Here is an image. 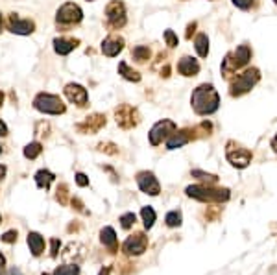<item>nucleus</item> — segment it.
Instances as JSON below:
<instances>
[{
  "instance_id": "nucleus-21",
  "label": "nucleus",
  "mask_w": 277,
  "mask_h": 275,
  "mask_svg": "<svg viewBox=\"0 0 277 275\" xmlns=\"http://www.w3.org/2000/svg\"><path fill=\"white\" fill-rule=\"evenodd\" d=\"M118 74L124 80H128V82H133V83L141 82V74H138L135 69H131L126 61H120V63H118Z\"/></svg>"
},
{
  "instance_id": "nucleus-11",
  "label": "nucleus",
  "mask_w": 277,
  "mask_h": 275,
  "mask_svg": "<svg viewBox=\"0 0 277 275\" xmlns=\"http://www.w3.org/2000/svg\"><path fill=\"white\" fill-rule=\"evenodd\" d=\"M63 92H65V96H67V100H69L70 104H74V106L85 107L89 104L87 89L83 87V85H80V83H67Z\"/></svg>"
},
{
  "instance_id": "nucleus-15",
  "label": "nucleus",
  "mask_w": 277,
  "mask_h": 275,
  "mask_svg": "<svg viewBox=\"0 0 277 275\" xmlns=\"http://www.w3.org/2000/svg\"><path fill=\"white\" fill-rule=\"evenodd\" d=\"M148 239L143 233H135L131 237H128V240L124 242L122 249H124L126 255H141V253L146 251Z\"/></svg>"
},
{
  "instance_id": "nucleus-47",
  "label": "nucleus",
  "mask_w": 277,
  "mask_h": 275,
  "mask_svg": "<svg viewBox=\"0 0 277 275\" xmlns=\"http://www.w3.org/2000/svg\"><path fill=\"white\" fill-rule=\"evenodd\" d=\"M2 102H4V94L0 92V106H2Z\"/></svg>"
},
{
  "instance_id": "nucleus-10",
  "label": "nucleus",
  "mask_w": 277,
  "mask_h": 275,
  "mask_svg": "<svg viewBox=\"0 0 277 275\" xmlns=\"http://www.w3.org/2000/svg\"><path fill=\"white\" fill-rule=\"evenodd\" d=\"M8 30L17 35H32L35 32V23L32 18H21L17 13L8 15Z\"/></svg>"
},
{
  "instance_id": "nucleus-2",
  "label": "nucleus",
  "mask_w": 277,
  "mask_h": 275,
  "mask_svg": "<svg viewBox=\"0 0 277 275\" xmlns=\"http://www.w3.org/2000/svg\"><path fill=\"white\" fill-rule=\"evenodd\" d=\"M189 198L200 200V202H227L229 190L227 188H214L212 185H190L185 188Z\"/></svg>"
},
{
  "instance_id": "nucleus-1",
  "label": "nucleus",
  "mask_w": 277,
  "mask_h": 275,
  "mask_svg": "<svg viewBox=\"0 0 277 275\" xmlns=\"http://www.w3.org/2000/svg\"><path fill=\"white\" fill-rule=\"evenodd\" d=\"M190 104H192V109L196 115L207 116L218 111V107H220V96H218L216 89L212 87L211 83H202V85H198L192 91Z\"/></svg>"
},
{
  "instance_id": "nucleus-13",
  "label": "nucleus",
  "mask_w": 277,
  "mask_h": 275,
  "mask_svg": "<svg viewBox=\"0 0 277 275\" xmlns=\"http://www.w3.org/2000/svg\"><path fill=\"white\" fill-rule=\"evenodd\" d=\"M137 185L144 194H150V196H157V194L161 192V185H159L157 178L153 175V172H146V170L138 172Z\"/></svg>"
},
{
  "instance_id": "nucleus-29",
  "label": "nucleus",
  "mask_w": 277,
  "mask_h": 275,
  "mask_svg": "<svg viewBox=\"0 0 277 275\" xmlns=\"http://www.w3.org/2000/svg\"><path fill=\"white\" fill-rule=\"evenodd\" d=\"M165 222L168 227H180L181 225V212L180 211H170L165 216Z\"/></svg>"
},
{
  "instance_id": "nucleus-40",
  "label": "nucleus",
  "mask_w": 277,
  "mask_h": 275,
  "mask_svg": "<svg viewBox=\"0 0 277 275\" xmlns=\"http://www.w3.org/2000/svg\"><path fill=\"white\" fill-rule=\"evenodd\" d=\"M0 137H8V126L4 120H0Z\"/></svg>"
},
{
  "instance_id": "nucleus-18",
  "label": "nucleus",
  "mask_w": 277,
  "mask_h": 275,
  "mask_svg": "<svg viewBox=\"0 0 277 275\" xmlns=\"http://www.w3.org/2000/svg\"><path fill=\"white\" fill-rule=\"evenodd\" d=\"M52 45H54V52L57 55H69L80 45V41L74 37H55Z\"/></svg>"
},
{
  "instance_id": "nucleus-38",
  "label": "nucleus",
  "mask_w": 277,
  "mask_h": 275,
  "mask_svg": "<svg viewBox=\"0 0 277 275\" xmlns=\"http://www.w3.org/2000/svg\"><path fill=\"white\" fill-rule=\"evenodd\" d=\"M60 240L57 239H52V249H50V255L52 257H55V255H57V249H60Z\"/></svg>"
},
{
  "instance_id": "nucleus-9",
  "label": "nucleus",
  "mask_w": 277,
  "mask_h": 275,
  "mask_svg": "<svg viewBox=\"0 0 277 275\" xmlns=\"http://www.w3.org/2000/svg\"><path fill=\"white\" fill-rule=\"evenodd\" d=\"M175 129H177L175 122H172V120H168V119H163V120H159V122H155L153 128L150 129V133H148L150 144H152V146H159L163 141H166V139L174 133Z\"/></svg>"
},
{
  "instance_id": "nucleus-22",
  "label": "nucleus",
  "mask_w": 277,
  "mask_h": 275,
  "mask_svg": "<svg viewBox=\"0 0 277 275\" xmlns=\"http://www.w3.org/2000/svg\"><path fill=\"white\" fill-rule=\"evenodd\" d=\"M55 175L52 174L50 170H39L35 174V183L39 188H45V190H48L50 188V185L54 183Z\"/></svg>"
},
{
  "instance_id": "nucleus-45",
  "label": "nucleus",
  "mask_w": 277,
  "mask_h": 275,
  "mask_svg": "<svg viewBox=\"0 0 277 275\" xmlns=\"http://www.w3.org/2000/svg\"><path fill=\"white\" fill-rule=\"evenodd\" d=\"M272 148H273V150L277 151V135H275V137L272 139Z\"/></svg>"
},
{
  "instance_id": "nucleus-50",
  "label": "nucleus",
  "mask_w": 277,
  "mask_h": 275,
  "mask_svg": "<svg viewBox=\"0 0 277 275\" xmlns=\"http://www.w3.org/2000/svg\"><path fill=\"white\" fill-rule=\"evenodd\" d=\"M0 224H2V216H0Z\"/></svg>"
},
{
  "instance_id": "nucleus-28",
  "label": "nucleus",
  "mask_w": 277,
  "mask_h": 275,
  "mask_svg": "<svg viewBox=\"0 0 277 275\" xmlns=\"http://www.w3.org/2000/svg\"><path fill=\"white\" fill-rule=\"evenodd\" d=\"M192 175L196 179H200V181H203L205 185H214L218 181L216 175L212 174H205V172H202V170H192Z\"/></svg>"
},
{
  "instance_id": "nucleus-17",
  "label": "nucleus",
  "mask_w": 277,
  "mask_h": 275,
  "mask_svg": "<svg viewBox=\"0 0 277 275\" xmlns=\"http://www.w3.org/2000/svg\"><path fill=\"white\" fill-rule=\"evenodd\" d=\"M177 72L185 78H192V76H198L200 72V63L198 60H194L190 55H183L180 61H177Z\"/></svg>"
},
{
  "instance_id": "nucleus-48",
  "label": "nucleus",
  "mask_w": 277,
  "mask_h": 275,
  "mask_svg": "<svg viewBox=\"0 0 277 275\" xmlns=\"http://www.w3.org/2000/svg\"><path fill=\"white\" fill-rule=\"evenodd\" d=\"M0 32H2V15H0Z\"/></svg>"
},
{
  "instance_id": "nucleus-34",
  "label": "nucleus",
  "mask_w": 277,
  "mask_h": 275,
  "mask_svg": "<svg viewBox=\"0 0 277 275\" xmlns=\"http://www.w3.org/2000/svg\"><path fill=\"white\" fill-rule=\"evenodd\" d=\"M76 185H78V187H87L89 178L85 174H82V172H78V174H76Z\"/></svg>"
},
{
  "instance_id": "nucleus-3",
  "label": "nucleus",
  "mask_w": 277,
  "mask_h": 275,
  "mask_svg": "<svg viewBox=\"0 0 277 275\" xmlns=\"http://www.w3.org/2000/svg\"><path fill=\"white\" fill-rule=\"evenodd\" d=\"M261 80V72L259 69H246L244 72H240L239 76L231 80L229 83V94L233 98H239L246 92H249L251 89L255 87Z\"/></svg>"
},
{
  "instance_id": "nucleus-46",
  "label": "nucleus",
  "mask_w": 277,
  "mask_h": 275,
  "mask_svg": "<svg viewBox=\"0 0 277 275\" xmlns=\"http://www.w3.org/2000/svg\"><path fill=\"white\" fill-rule=\"evenodd\" d=\"M100 275H109V268H106V270H102Z\"/></svg>"
},
{
  "instance_id": "nucleus-51",
  "label": "nucleus",
  "mask_w": 277,
  "mask_h": 275,
  "mask_svg": "<svg viewBox=\"0 0 277 275\" xmlns=\"http://www.w3.org/2000/svg\"><path fill=\"white\" fill-rule=\"evenodd\" d=\"M87 2H94V0H87Z\"/></svg>"
},
{
  "instance_id": "nucleus-16",
  "label": "nucleus",
  "mask_w": 277,
  "mask_h": 275,
  "mask_svg": "<svg viewBox=\"0 0 277 275\" xmlns=\"http://www.w3.org/2000/svg\"><path fill=\"white\" fill-rule=\"evenodd\" d=\"M192 133H194V129H181V131L175 129L174 133L166 139V150H175V148H181L185 146V144H189L194 137Z\"/></svg>"
},
{
  "instance_id": "nucleus-31",
  "label": "nucleus",
  "mask_w": 277,
  "mask_h": 275,
  "mask_svg": "<svg viewBox=\"0 0 277 275\" xmlns=\"http://www.w3.org/2000/svg\"><path fill=\"white\" fill-rule=\"evenodd\" d=\"M163 39H165V43L170 48H175V46L180 45V39H177V35H175L172 30H165V33H163Z\"/></svg>"
},
{
  "instance_id": "nucleus-19",
  "label": "nucleus",
  "mask_w": 277,
  "mask_h": 275,
  "mask_svg": "<svg viewBox=\"0 0 277 275\" xmlns=\"http://www.w3.org/2000/svg\"><path fill=\"white\" fill-rule=\"evenodd\" d=\"M229 54H231V60H233V63H235L236 70L242 69V67H246V65L249 63V60H251V48H249L248 45L236 46V50L229 52Z\"/></svg>"
},
{
  "instance_id": "nucleus-23",
  "label": "nucleus",
  "mask_w": 277,
  "mask_h": 275,
  "mask_svg": "<svg viewBox=\"0 0 277 275\" xmlns=\"http://www.w3.org/2000/svg\"><path fill=\"white\" fill-rule=\"evenodd\" d=\"M194 48L198 52L200 57H207L209 55V37L207 33H198L194 39Z\"/></svg>"
},
{
  "instance_id": "nucleus-8",
  "label": "nucleus",
  "mask_w": 277,
  "mask_h": 275,
  "mask_svg": "<svg viewBox=\"0 0 277 275\" xmlns=\"http://www.w3.org/2000/svg\"><path fill=\"white\" fill-rule=\"evenodd\" d=\"M115 120L122 129H131L141 122V115H138L137 107L122 104L115 109Z\"/></svg>"
},
{
  "instance_id": "nucleus-32",
  "label": "nucleus",
  "mask_w": 277,
  "mask_h": 275,
  "mask_svg": "<svg viewBox=\"0 0 277 275\" xmlns=\"http://www.w3.org/2000/svg\"><path fill=\"white\" fill-rule=\"evenodd\" d=\"M135 220H137V216H135L133 212H126V214L120 216V225H122L124 229H129V227L135 224Z\"/></svg>"
},
{
  "instance_id": "nucleus-14",
  "label": "nucleus",
  "mask_w": 277,
  "mask_h": 275,
  "mask_svg": "<svg viewBox=\"0 0 277 275\" xmlns=\"http://www.w3.org/2000/svg\"><path fill=\"white\" fill-rule=\"evenodd\" d=\"M124 37L115 35V33H111L107 35L104 41H102V54L107 55V57H116L120 52L124 50Z\"/></svg>"
},
{
  "instance_id": "nucleus-26",
  "label": "nucleus",
  "mask_w": 277,
  "mask_h": 275,
  "mask_svg": "<svg viewBox=\"0 0 277 275\" xmlns=\"http://www.w3.org/2000/svg\"><path fill=\"white\" fill-rule=\"evenodd\" d=\"M41 151H43V144L41 142H30V144H26L23 150L24 157L26 159H37V157L41 155Z\"/></svg>"
},
{
  "instance_id": "nucleus-39",
  "label": "nucleus",
  "mask_w": 277,
  "mask_h": 275,
  "mask_svg": "<svg viewBox=\"0 0 277 275\" xmlns=\"http://www.w3.org/2000/svg\"><path fill=\"white\" fill-rule=\"evenodd\" d=\"M196 26H198V23L194 21V23H190L189 26H187V39H190L192 37V33L196 32Z\"/></svg>"
},
{
  "instance_id": "nucleus-24",
  "label": "nucleus",
  "mask_w": 277,
  "mask_h": 275,
  "mask_svg": "<svg viewBox=\"0 0 277 275\" xmlns=\"http://www.w3.org/2000/svg\"><path fill=\"white\" fill-rule=\"evenodd\" d=\"M150 55H152V50H150V46L146 45H138L131 50V57H133V61H137V63H146V61L150 60Z\"/></svg>"
},
{
  "instance_id": "nucleus-30",
  "label": "nucleus",
  "mask_w": 277,
  "mask_h": 275,
  "mask_svg": "<svg viewBox=\"0 0 277 275\" xmlns=\"http://www.w3.org/2000/svg\"><path fill=\"white\" fill-rule=\"evenodd\" d=\"M54 275H80L78 264H67V266H60L54 271Z\"/></svg>"
},
{
  "instance_id": "nucleus-37",
  "label": "nucleus",
  "mask_w": 277,
  "mask_h": 275,
  "mask_svg": "<svg viewBox=\"0 0 277 275\" xmlns=\"http://www.w3.org/2000/svg\"><path fill=\"white\" fill-rule=\"evenodd\" d=\"M48 129H50V126L46 122H39L37 124V135H48Z\"/></svg>"
},
{
  "instance_id": "nucleus-12",
  "label": "nucleus",
  "mask_w": 277,
  "mask_h": 275,
  "mask_svg": "<svg viewBox=\"0 0 277 275\" xmlns=\"http://www.w3.org/2000/svg\"><path fill=\"white\" fill-rule=\"evenodd\" d=\"M106 115H100V113H94V115L87 116V119H83L80 124H76V129H78L80 133H85V135H94L98 133L104 126H106Z\"/></svg>"
},
{
  "instance_id": "nucleus-6",
  "label": "nucleus",
  "mask_w": 277,
  "mask_h": 275,
  "mask_svg": "<svg viewBox=\"0 0 277 275\" xmlns=\"http://www.w3.org/2000/svg\"><path fill=\"white\" fill-rule=\"evenodd\" d=\"M126 23H128V17H126L124 2L122 0H111L106 6V26L111 32H115V30L124 28Z\"/></svg>"
},
{
  "instance_id": "nucleus-53",
  "label": "nucleus",
  "mask_w": 277,
  "mask_h": 275,
  "mask_svg": "<svg viewBox=\"0 0 277 275\" xmlns=\"http://www.w3.org/2000/svg\"><path fill=\"white\" fill-rule=\"evenodd\" d=\"M43 275H48V273H43Z\"/></svg>"
},
{
  "instance_id": "nucleus-43",
  "label": "nucleus",
  "mask_w": 277,
  "mask_h": 275,
  "mask_svg": "<svg viewBox=\"0 0 277 275\" xmlns=\"http://www.w3.org/2000/svg\"><path fill=\"white\" fill-rule=\"evenodd\" d=\"M8 275H23V271L18 270V268H11V270L8 271Z\"/></svg>"
},
{
  "instance_id": "nucleus-33",
  "label": "nucleus",
  "mask_w": 277,
  "mask_h": 275,
  "mask_svg": "<svg viewBox=\"0 0 277 275\" xmlns=\"http://www.w3.org/2000/svg\"><path fill=\"white\" fill-rule=\"evenodd\" d=\"M98 150H100V151H106V153H111V155H115L116 151H118L113 142H100V144H98Z\"/></svg>"
},
{
  "instance_id": "nucleus-42",
  "label": "nucleus",
  "mask_w": 277,
  "mask_h": 275,
  "mask_svg": "<svg viewBox=\"0 0 277 275\" xmlns=\"http://www.w3.org/2000/svg\"><path fill=\"white\" fill-rule=\"evenodd\" d=\"M161 76H165V78H168V76H170V67H168V65H166L165 69H161Z\"/></svg>"
},
{
  "instance_id": "nucleus-4",
  "label": "nucleus",
  "mask_w": 277,
  "mask_h": 275,
  "mask_svg": "<svg viewBox=\"0 0 277 275\" xmlns=\"http://www.w3.org/2000/svg\"><path fill=\"white\" fill-rule=\"evenodd\" d=\"M82 18H83V11L78 4L65 2V4L57 9V13H55V24H57V28H60L61 32H69V28L80 24Z\"/></svg>"
},
{
  "instance_id": "nucleus-5",
  "label": "nucleus",
  "mask_w": 277,
  "mask_h": 275,
  "mask_svg": "<svg viewBox=\"0 0 277 275\" xmlns=\"http://www.w3.org/2000/svg\"><path fill=\"white\" fill-rule=\"evenodd\" d=\"M33 107H35L39 113L43 115H63L67 111V106L63 104L57 94H52V92H39L35 98H33Z\"/></svg>"
},
{
  "instance_id": "nucleus-41",
  "label": "nucleus",
  "mask_w": 277,
  "mask_h": 275,
  "mask_svg": "<svg viewBox=\"0 0 277 275\" xmlns=\"http://www.w3.org/2000/svg\"><path fill=\"white\" fill-rule=\"evenodd\" d=\"M4 266H6V259H4V255L0 253V275L4 273Z\"/></svg>"
},
{
  "instance_id": "nucleus-49",
  "label": "nucleus",
  "mask_w": 277,
  "mask_h": 275,
  "mask_svg": "<svg viewBox=\"0 0 277 275\" xmlns=\"http://www.w3.org/2000/svg\"><path fill=\"white\" fill-rule=\"evenodd\" d=\"M0 153H2V144H0Z\"/></svg>"
},
{
  "instance_id": "nucleus-25",
  "label": "nucleus",
  "mask_w": 277,
  "mask_h": 275,
  "mask_svg": "<svg viewBox=\"0 0 277 275\" xmlns=\"http://www.w3.org/2000/svg\"><path fill=\"white\" fill-rule=\"evenodd\" d=\"M100 240L104 246H107V248H115L116 246V233L113 227H104V229L100 231Z\"/></svg>"
},
{
  "instance_id": "nucleus-36",
  "label": "nucleus",
  "mask_w": 277,
  "mask_h": 275,
  "mask_svg": "<svg viewBox=\"0 0 277 275\" xmlns=\"http://www.w3.org/2000/svg\"><path fill=\"white\" fill-rule=\"evenodd\" d=\"M17 240V231H8V233H4V237H2V242L6 244H11Z\"/></svg>"
},
{
  "instance_id": "nucleus-52",
  "label": "nucleus",
  "mask_w": 277,
  "mask_h": 275,
  "mask_svg": "<svg viewBox=\"0 0 277 275\" xmlns=\"http://www.w3.org/2000/svg\"><path fill=\"white\" fill-rule=\"evenodd\" d=\"M273 2H275V4H277V0H273Z\"/></svg>"
},
{
  "instance_id": "nucleus-7",
  "label": "nucleus",
  "mask_w": 277,
  "mask_h": 275,
  "mask_svg": "<svg viewBox=\"0 0 277 275\" xmlns=\"http://www.w3.org/2000/svg\"><path fill=\"white\" fill-rule=\"evenodd\" d=\"M226 157L231 165L236 168H246L251 163V151L248 148L240 146L235 141H229L226 144Z\"/></svg>"
},
{
  "instance_id": "nucleus-20",
  "label": "nucleus",
  "mask_w": 277,
  "mask_h": 275,
  "mask_svg": "<svg viewBox=\"0 0 277 275\" xmlns=\"http://www.w3.org/2000/svg\"><path fill=\"white\" fill-rule=\"evenodd\" d=\"M28 246H30V251H32L33 257H39L43 251H45V239H43L39 233H28V239H26Z\"/></svg>"
},
{
  "instance_id": "nucleus-35",
  "label": "nucleus",
  "mask_w": 277,
  "mask_h": 275,
  "mask_svg": "<svg viewBox=\"0 0 277 275\" xmlns=\"http://www.w3.org/2000/svg\"><path fill=\"white\" fill-rule=\"evenodd\" d=\"M233 4L240 9H249L251 8V4H253V0H233Z\"/></svg>"
},
{
  "instance_id": "nucleus-27",
  "label": "nucleus",
  "mask_w": 277,
  "mask_h": 275,
  "mask_svg": "<svg viewBox=\"0 0 277 275\" xmlns=\"http://www.w3.org/2000/svg\"><path fill=\"white\" fill-rule=\"evenodd\" d=\"M141 216H143V222H144V227L146 229H152L153 224H155V211H153L152 207H143V211H141Z\"/></svg>"
},
{
  "instance_id": "nucleus-44",
  "label": "nucleus",
  "mask_w": 277,
  "mask_h": 275,
  "mask_svg": "<svg viewBox=\"0 0 277 275\" xmlns=\"http://www.w3.org/2000/svg\"><path fill=\"white\" fill-rule=\"evenodd\" d=\"M6 172H8V168H6L4 165H0V181H2V179H4Z\"/></svg>"
}]
</instances>
